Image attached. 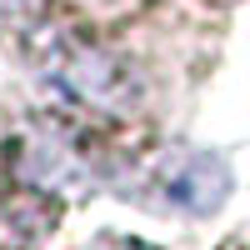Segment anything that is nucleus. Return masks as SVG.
<instances>
[{
  "instance_id": "2",
  "label": "nucleus",
  "mask_w": 250,
  "mask_h": 250,
  "mask_svg": "<svg viewBox=\"0 0 250 250\" xmlns=\"http://www.w3.org/2000/svg\"><path fill=\"white\" fill-rule=\"evenodd\" d=\"M40 75L60 100L95 115H120L135 105V75L125 70V60L80 35H55L40 55Z\"/></svg>"
},
{
  "instance_id": "1",
  "label": "nucleus",
  "mask_w": 250,
  "mask_h": 250,
  "mask_svg": "<svg viewBox=\"0 0 250 250\" xmlns=\"http://www.w3.org/2000/svg\"><path fill=\"white\" fill-rule=\"evenodd\" d=\"M10 170H15L20 185H30L40 195L75 200V195L95 190L100 160H95V145L80 135L75 125L55 120V115H40V120L25 125V130H15Z\"/></svg>"
},
{
  "instance_id": "4",
  "label": "nucleus",
  "mask_w": 250,
  "mask_h": 250,
  "mask_svg": "<svg viewBox=\"0 0 250 250\" xmlns=\"http://www.w3.org/2000/svg\"><path fill=\"white\" fill-rule=\"evenodd\" d=\"M0 20H20V25H35V20H40V0H0Z\"/></svg>"
},
{
  "instance_id": "3",
  "label": "nucleus",
  "mask_w": 250,
  "mask_h": 250,
  "mask_svg": "<svg viewBox=\"0 0 250 250\" xmlns=\"http://www.w3.org/2000/svg\"><path fill=\"white\" fill-rule=\"evenodd\" d=\"M150 190L165 210H180V215H205L215 210L230 190L225 180V165L215 155H200V150H170L155 160L150 170Z\"/></svg>"
},
{
  "instance_id": "5",
  "label": "nucleus",
  "mask_w": 250,
  "mask_h": 250,
  "mask_svg": "<svg viewBox=\"0 0 250 250\" xmlns=\"http://www.w3.org/2000/svg\"><path fill=\"white\" fill-rule=\"evenodd\" d=\"M95 250H155V245H140V240H130V235H110V240H100Z\"/></svg>"
}]
</instances>
